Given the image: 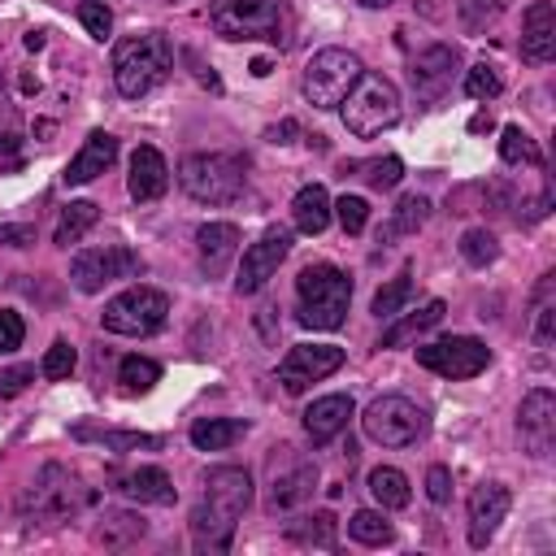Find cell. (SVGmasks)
Segmentation results:
<instances>
[{
  "instance_id": "f546056e",
  "label": "cell",
  "mask_w": 556,
  "mask_h": 556,
  "mask_svg": "<svg viewBox=\"0 0 556 556\" xmlns=\"http://www.w3.org/2000/svg\"><path fill=\"white\" fill-rule=\"evenodd\" d=\"M96 217H100V208L91 204V200H70L65 208H61V222H56V235H52V243L56 248H70V243H78L91 226H96Z\"/></svg>"
},
{
  "instance_id": "681fc988",
  "label": "cell",
  "mask_w": 556,
  "mask_h": 556,
  "mask_svg": "<svg viewBox=\"0 0 556 556\" xmlns=\"http://www.w3.org/2000/svg\"><path fill=\"white\" fill-rule=\"evenodd\" d=\"M0 243L4 248H30L35 243V226H0Z\"/></svg>"
},
{
  "instance_id": "d6986e66",
  "label": "cell",
  "mask_w": 556,
  "mask_h": 556,
  "mask_svg": "<svg viewBox=\"0 0 556 556\" xmlns=\"http://www.w3.org/2000/svg\"><path fill=\"white\" fill-rule=\"evenodd\" d=\"M556 52V9L552 0H534L521 13V56L534 65H547Z\"/></svg>"
},
{
  "instance_id": "2e32d148",
  "label": "cell",
  "mask_w": 556,
  "mask_h": 556,
  "mask_svg": "<svg viewBox=\"0 0 556 556\" xmlns=\"http://www.w3.org/2000/svg\"><path fill=\"white\" fill-rule=\"evenodd\" d=\"M517 439H521V452L530 456H552V443H556V395L547 387H534L521 408H517Z\"/></svg>"
},
{
  "instance_id": "9c48e42d",
  "label": "cell",
  "mask_w": 556,
  "mask_h": 556,
  "mask_svg": "<svg viewBox=\"0 0 556 556\" xmlns=\"http://www.w3.org/2000/svg\"><path fill=\"white\" fill-rule=\"evenodd\" d=\"M165 317H169V295L156 291V287H143V282L126 287L122 295H113L104 304V313H100L109 334H130V339H143V334L161 330Z\"/></svg>"
},
{
  "instance_id": "30bf717a",
  "label": "cell",
  "mask_w": 556,
  "mask_h": 556,
  "mask_svg": "<svg viewBox=\"0 0 556 556\" xmlns=\"http://www.w3.org/2000/svg\"><path fill=\"white\" fill-rule=\"evenodd\" d=\"M365 434L382 447H408L426 434V413L408 400V395H378L369 408H365Z\"/></svg>"
},
{
  "instance_id": "cb8c5ba5",
  "label": "cell",
  "mask_w": 556,
  "mask_h": 556,
  "mask_svg": "<svg viewBox=\"0 0 556 556\" xmlns=\"http://www.w3.org/2000/svg\"><path fill=\"white\" fill-rule=\"evenodd\" d=\"M117 491H122L126 500H139V504H174V500H178V486H174L169 473L156 469V465H139V469L122 473V478H117Z\"/></svg>"
},
{
  "instance_id": "816d5d0a",
  "label": "cell",
  "mask_w": 556,
  "mask_h": 556,
  "mask_svg": "<svg viewBox=\"0 0 556 556\" xmlns=\"http://www.w3.org/2000/svg\"><path fill=\"white\" fill-rule=\"evenodd\" d=\"M269 70H274V65H269V56H256V61H252V74H256V78H265Z\"/></svg>"
},
{
  "instance_id": "836d02e7",
  "label": "cell",
  "mask_w": 556,
  "mask_h": 556,
  "mask_svg": "<svg viewBox=\"0 0 556 556\" xmlns=\"http://www.w3.org/2000/svg\"><path fill=\"white\" fill-rule=\"evenodd\" d=\"M361 174L374 191H391L400 178H404V161L400 156H374V161H356V165H343V174Z\"/></svg>"
},
{
  "instance_id": "484cf974",
  "label": "cell",
  "mask_w": 556,
  "mask_h": 556,
  "mask_svg": "<svg viewBox=\"0 0 556 556\" xmlns=\"http://www.w3.org/2000/svg\"><path fill=\"white\" fill-rule=\"evenodd\" d=\"M443 313H447V304H443V300H430V304H421V308H417V313H408V317H391V326L382 330L378 348H400V343L417 339L421 330L439 326V321H443Z\"/></svg>"
},
{
  "instance_id": "ee69618b",
  "label": "cell",
  "mask_w": 556,
  "mask_h": 556,
  "mask_svg": "<svg viewBox=\"0 0 556 556\" xmlns=\"http://www.w3.org/2000/svg\"><path fill=\"white\" fill-rule=\"evenodd\" d=\"M334 213H339V226H343L348 235H361L365 222H369V204H365L361 195H343V200L334 204Z\"/></svg>"
},
{
  "instance_id": "ac0fdd59",
  "label": "cell",
  "mask_w": 556,
  "mask_h": 556,
  "mask_svg": "<svg viewBox=\"0 0 556 556\" xmlns=\"http://www.w3.org/2000/svg\"><path fill=\"white\" fill-rule=\"evenodd\" d=\"M504 513H508V486H500V482L473 486V495H469V543L486 547L495 539Z\"/></svg>"
},
{
  "instance_id": "f35d334b",
  "label": "cell",
  "mask_w": 556,
  "mask_h": 556,
  "mask_svg": "<svg viewBox=\"0 0 556 556\" xmlns=\"http://www.w3.org/2000/svg\"><path fill=\"white\" fill-rule=\"evenodd\" d=\"M426 213H430V200H426V195H404V200L395 204V217H391V226L378 235V243H382L387 235H413V230L426 222Z\"/></svg>"
},
{
  "instance_id": "8d00e7d4",
  "label": "cell",
  "mask_w": 556,
  "mask_h": 556,
  "mask_svg": "<svg viewBox=\"0 0 556 556\" xmlns=\"http://www.w3.org/2000/svg\"><path fill=\"white\" fill-rule=\"evenodd\" d=\"M348 534H352L356 543H365V547H382V543H391V539H395L391 521H387L382 513H374V508H361V513H352V521H348Z\"/></svg>"
},
{
  "instance_id": "603a6c76",
  "label": "cell",
  "mask_w": 556,
  "mask_h": 556,
  "mask_svg": "<svg viewBox=\"0 0 556 556\" xmlns=\"http://www.w3.org/2000/svg\"><path fill=\"white\" fill-rule=\"evenodd\" d=\"M165 187H169L165 156L152 143H139L135 156H130V195L135 200H156V195H165Z\"/></svg>"
},
{
  "instance_id": "b9f144b4",
  "label": "cell",
  "mask_w": 556,
  "mask_h": 556,
  "mask_svg": "<svg viewBox=\"0 0 556 556\" xmlns=\"http://www.w3.org/2000/svg\"><path fill=\"white\" fill-rule=\"evenodd\" d=\"M74 365H78L74 348H70L65 339H56V343L43 352V365H39V374H43V378H52V382H61V378H70V374H74Z\"/></svg>"
},
{
  "instance_id": "7402d4cb",
  "label": "cell",
  "mask_w": 556,
  "mask_h": 556,
  "mask_svg": "<svg viewBox=\"0 0 556 556\" xmlns=\"http://www.w3.org/2000/svg\"><path fill=\"white\" fill-rule=\"evenodd\" d=\"M348 417H352V395H321L304 408V434L321 447L348 430Z\"/></svg>"
},
{
  "instance_id": "ab89813d",
  "label": "cell",
  "mask_w": 556,
  "mask_h": 556,
  "mask_svg": "<svg viewBox=\"0 0 556 556\" xmlns=\"http://www.w3.org/2000/svg\"><path fill=\"white\" fill-rule=\"evenodd\" d=\"M460 256L482 269V265H491V261L500 256V243H495V235H491L486 226H473V230L460 235Z\"/></svg>"
},
{
  "instance_id": "c3c4849f",
  "label": "cell",
  "mask_w": 556,
  "mask_h": 556,
  "mask_svg": "<svg viewBox=\"0 0 556 556\" xmlns=\"http://www.w3.org/2000/svg\"><path fill=\"white\" fill-rule=\"evenodd\" d=\"M30 378H35V365H13V369H4V374H0V395H4V400H9V395H22Z\"/></svg>"
},
{
  "instance_id": "3957f363",
  "label": "cell",
  "mask_w": 556,
  "mask_h": 556,
  "mask_svg": "<svg viewBox=\"0 0 556 556\" xmlns=\"http://www.w3.org/2000/svg\"><path fill=\"white\" fill-rule=\"evenodd\" d=\"M169 70H174V43L161 30L130 35L113 48V83L126 100H139L152 87H161Z\"/></svg>"
},
{
  "instance_id": "ffe728a7",
  "label": "cell",
  "mask_w": 556,
  "mask_h": 556,
  "mask_svg": "<svg viewBox=\"0 0 556 556\" xmlns=\"http://www.w3.org/2000/svg\"><path fill=\"white\" fill-rule=\"evenodd\" d=\"M195 252H200V269L208 278H222L226 265L235 261L239 252V226L235 222H204L195 230Z\"/></svg>"
},
{
  "instance_id": "e0dca14e",
  "label": "cell",
  "mask_w": 556,
  "mask_h": 556,
  "mask_svg": "<svg viewBox=\"0 0 556 556\" xmlns=\"http://www.w3.org/2000/svg\"><path fill=\"white\" fill-rule=\"evenodd\" d=\"M456 65H460V56H456V48H447V43H434V48L417 52V56H413V65H408V83H413V96H417L421 104H434V100H443V91L452 87V74H456Z\"/></svg>"
},
{
  "instance_id": "f1b7e54d",
  "label": "cell",
  "mask_w": 556,
  "mask_h": 556,
  "mask_svg": "<svg viewBox=\"0 0 556 556\" xmlns=\"http://www.w3.org/2000/svg\"><path fill=\"white\" fill-rule=\"evenodd\" d=\"M74 439L100 443L109 452H139V447L156 452L161 447V434H139V430H91V426H74Z\"/></svg>"
},
{
  "instance_id": "7c38bea8",
  "label": "cell",
  "mask_w": 556,
  "mask_h": 556,
  "mask_svg": "<svg viewBox=\"0 0 556 556\" xmlns=\"http://www.w3.org/2000/svg\"><path fill=\"white\" fill-rule=\"evenodd\" d=\"M317 486V465L295 456L287 443L269 452V513H291L300 508Z\"/></svg>"
},
{
  "instance_id": "4316f807",
  "label": "cell",
  "mask_w": 556,
  "mask_h": 556,
  "mask_svg": "<svg viewBox=\"0 0 556 556\" xmlns=\"http://www.w3.org/2000/svg\"><path fill=\"white\" fill-rule=\"evenodd\" d=\"M143 534H148V521H143L139 513L113 508V513H104V517H100V526H96V534H91V539H96L100 547H113V552H117V547L139 543Z\"/></svg>"
},
{
  "instance_id": "f907efd6",
  "label": "cell",
  "mask_w": 556,
  "mask_h": 556,
  "mask_svg": "<svg viewBox=\"0 0 556 556\" xmlns=\"http://www.w3.org/2000/svg\"><path fill=\"white\" fill-rule=\"evenodd\" d=\"M295 130H300V126H295V122H291V117H287V122H282V126H274V130H269V143H287V139H291V135H295Z\"/></svg>"
},
{
  "instance_id": "83f0119b",
  "label": "cell",
  "mask_w": 556,
  "mask_h": 556,
  "mask_svg": "<svg viewBox=\"0 0 556 556\" xmlns=\"http://www.w3.org/2000/svg\"><path fill=\"white\" fill-rule=\"evenodd\" d=\"M243 430H248V421H239V417H200L191 426V443L200 452H222L235 439H243Z\"/></svg>"
},
{
  "instance_id": "8fae6325",
  "label": "cell",
  "mask_w": 556,
  "mask_h": 556,
  "mask_svg": "<svg viewBox=\"0 0 556 556\" xmlns=\"http://www.w3.org/2000/svg\"><path fill=\"white\" fill-rule=\"evenodd\" d=\"M139 269H143V261L130 248H117V243H109V248H83L70 261V282L83 295H96V291H104L117 278H135Z\"/></svg>"
},
{
  "instance_id": "d4e9b609",
  "label": "cell",
  "mask_w": 556,
  "mask_h": 556,
  "mask_svg": "<svg viewBox=\"0 0 556 556\" xmlns=\"http://www.w3.org/2000/svg\"><path fill=\"white\" fill-rule=\"evenodd\" d=\"M291 222H295V230H304V235H321V230L330 226V195H326L321 182H308V187L295 191V200H291Z\"/></svg>"
},
{
  "instance_id": "44dd1931",
  "label": "cell",
  "mask_w": 556,
  "mask_h": 556,
  "mask_svg": "<svg viewBox=\"0 0 556 556\" xmlns=\"http://www.w3.org/2000/svg\"><path fill=\"white\" fill-rule=\"evenodd\" d=\"M117 161V139L109 135V130H91L87 139H83V148L74 152V161L65 165V182L70 187H83V182H91V178H100L109 165Z\"/></svg>"
},
{
  "instance_id": "f6af8a7d",
  "label": "cell",
  "mask_w": 556,
  "mask_h": 556,
  "mask_svg": "<svg viewBox=\"0 0 556 556\" xmlns=\"http://www.w3.org/2000/svg\"><path fill=\"white\" fill-rule=\"evenodd\" d=\"M500 9H504V0H460V17L469 30H482L486 22H495Z\"/></svg>"
},
{
  "instance_id": "bcb514c9",
  "label": "cell",
  "mask_w": 556,
  "mask_h": 556,
  "mask_svg": "<svg viewBox=\"0 0 556 556\" xmlns=\"http://www.w3.org/2000/svg\"><path fill=\"white\" fill-rule=\"evenodd\" d=\"M22 334H26L22 317H17L13 308H0V356L13 352V348H22Z\"/></svg>"
},
{
  "instance_id": "7a4b0ae2",
  "label": "cell",
  "mask_w": 556,
  "mask_h": 556,
  "mask_svg": "<svg viewBox=\"0 0 556 556\" xmlns=\"http://www.w3.org/2000/svg\"><path fill=\"white\" fill-rule=\"evenodd\" d=\"M87 504H91V491L83 486V478L70 473L65 465L48 460V465L35 473V482L22 491L17 517H22L26 526H61V521L78 517Z\"/></svg>"
},
{
  "instance_id": "ba28073f",
  "label": "cell",
  "mask_w": 556,
  "mask_h": 556,
  "mask_svg": "<svg viewBox=\"0 0 556 556\" xmlns=\"http://www.w3.org/2000/svg\"><path fill=\"white\" fill-rule=\"evenodd\" d=\"M365 74L361 56L348 52V48H321L308 56L304 65V78H300V91L313 109H339L343 96L352 91V83Z\"/></svg>"
},
{
  "instance_id": "7bdbcfd3",
  "label": "cell",
  "mask_w": 556,
  "mask_h": 556,
  "mask_svg": "<svg viewBox=\"0 0 556 556\" xmlns=\"http://www.w3.org/2000/svg\"><path fill=\"white\" fill-rule=\"evenodd\" d=\"M78 22L87 26L91 39H109V30H113V13H109V4H100V0H83Z\"/></svg>"
},
{
  "instance_id": "4dcf8cb0",
  "label": "cell",
  "mask_w": 556,
  "mask_h": 556,
  "mask_svg": "<svg viewBox=\"0 0 556 556\" xmlns=\"http://www.w3.org/2000/svg\"><path fill=\"white\" fill-rule=\"evenodd\" d=\"M552 287H556V278L552 274H543V282H539V291H534V321H530V339H534V348H552V339H556V300H552Z\"/></svg>"
},
{
  "instance_id": "f5cc1de1",
  "label": "cell",
  "mask_w": 556,
  "mask_h": 556,
  "mask_svg": "<svg viewBox=\"0 0 556 556\" xmlns=\"http://www.w3.org/2000/svg\"><path fill=\"white\" fill-rule=\"evenodd\" d=\"M26 48H30V52H39V48H43V35H39V30H30V35H26Z\"/></svg>"
},
{
  "instance_id": "1f68e13d",
  "label": "cell",
  "mask_w": 556,
  "mask_h": 556,
  "mask_svg": "<svg viewBox=\"0 0 556 556\" xmlns=\"http://www.w3.org/2000/svg\"><path fill=\"white\" fill-rule=\"evenodd\" d=\"M369 495H374L382 508H404V504L413 500V491H408V478H404L400 469H391V465H378V469H369Z\"/></svg>"
},
{
  "instance_id": "6da1fadb",
  "label": "cell",
  "mask_w": 556,
  "mask_h": 556,
  "mask_svg": "<svg viewBox=\"0 0 556 556\" xmlns=\"http://www.w3.org/2000/svg\"><path fill=\"white\" fill-rule=\"evenodd\" d=\"M248 504H252V473L243 465H213L204 473V500L191 513L195 552H226Z\"/></svg>"
},
{
  "instance_id": "74e56055",
  "label": "cell",
  "mask_w": 556,
  "mask_h": 556,
  "mask_svg": "<svg viewBox=\"0 0 556 556\" xmlns=\"http://www.w3.org/2000/svg\"><path fill=\"white\" fill-rule=\"evenodd\" d=\"M408 295H413V274H408V269H400L387 287H378V295H374V317H382V321L400 317V308L408 304Z\"/></svg>"
},
{
  "instance_id": "4fadbf2b",
  "label": "cell",
  "mask_w": 556,
  "mask_h": 556,
  "mask_svg": "<svg viewBox=\"0 0 556 556\" xmlns=\"http://www.w3.org/2000/svg\"><path fill=\"white\" fill-rule=\"evenodd\" d=\"M486 361H491V348L469 334H452V339H434L417 348V365H426L439 378H473L486 369Z\"/></svg>"
},
{
  "instance_id": "60d3db41",
  "label": "cell",
  "mask_w": 556,
  "mask_h": 556,
  "mask_svg": "<svg viewBox=\"0 0 556 556\" xmlns=\"http://www.w3.org/2000/svg\"><path fill=\"white\" fill-rule=\"evenodd\" d=\"M500 91H504V78H500L495 65L478 61V65L465 74V96H473V100H495Z\"/></svg>"
},
{
  "instance_id": "5bb4252c",
  "label": "cell",
  "mask_w": 556,
  "mask_h": 556,
  "mask_svg": "<svg viewBox=\"0 0 556 556\" xmlns=\"http://www.w3.org/2000/svg\"><path fill=\"white\" fill-rule=\"evenodd\" d=\"M339 365H343V348H334V343H295L278 365V382H282L287 395H300L313 382L330 378Z\"/></svg>"
},
{
  "instance_id": "e575fe53",
  "label": "cell",
  "mask_w": 556,
  "mask_h": 556,
  "mask_svg": "<svg viewBox=\"0 0 556 556\" xmlns=\"http://www.w3.org/2000/svg\"><path fill=\"white\" fill-rule=\"evenodd\" d=\"M117 382H122L126 395H143V391H152L161 382V365L148 361V356H126L117 365Z\"/></svg>"
},
{
  "instance_id": "5b68a950",
  "label": "cell",
  "mask_w": 556,
  "mask_h": 556,
  "mask_svg": "<svg viewBox=\"0 0 556 556\" xmlns=\"http://www.w3.org/2000/svg\"><path fill=\"white\" fill-rule=\"evenodd\" d=\"M339 109H343V126L356 139H374V135H382L387 126L400 122V91L382 74H361Z\"/></svg>"
},
{
  "instance_id": "7dc6e473",
  "label": "cell",
  "mask_w": 556,
  "mask_h": 556,
  "mask_svg": "<svg viewBox=\"0 0 556 556\" xmlns=\"http://www.w3.org/2000/svg\"><path fill=\"white\" fill-rule=\"evenodd\" d=\"M426 495H430L434 504H447V500H452V469H447V465H430V473H426Z\"/></svg>"
},
{
  "instance_id": "8992f818",
  "label": "cell",
  "mask_w": 556,
  "mask_h": 556,
  "mask_svg": "<svg viewBox=\"0 0 556 556\" xmlns=\"http://www.w3.org/2000/svg\"><path fill=\"white\" fill-rule=\"evenodd\" d=\"M213 30L222 39H265L287 43V9L282 0H213Z\"/></svg>"
},
{
  "instance_id": "9a60e30c",
  "label": "cell",
  "mask_w": 556,
  "mask_h": 556,
  "mask_svg": "<svg viewBox=\"0 0 556 556\" xmlns=\"http://www.w3.org/2000/svg\"><path fill=\"white\" fill-rule=\"evenodd\" d=\"M287 252H291V230H287V226H269L256 243H248V252H243V261H239L235 291H239V295H256V291L278 274V265L287 261Z\"/></svg>"
},
{
  "instance_id": "d6a6232c",
  "label": "cell",
  "mask_w": 556,
  "mask_h": 556,
  "mask_svg": "<svg viewBox=\"0 0 556 556\" xmlns=\"http://www.w3.org/2000/svg\"><path fill=\"white\" fill-rule=\"evenodd\" d=\"M287 539L291 543H308V547H334V517L330 513L295 517V521H287Z\"/></svg>"
},
{
  "instance_id": "d590c367",
  "label": "cell",
  "mask_w": 556,
  "mask_h": 556,
  "mask_svg": "<svg viewBox=\"0 0 556 556\" xmlns=\"http://www.w3.org/2000/svg\"><path fill=\"white\" fill-rule=\"evenodd\" d=\"M500 156L508 161V165H543V152H539V143L521 130V126H504L500 130Z\"/></svg>"
},
{
  "instance_id": "db71d44e",
  "label": "cell",
  "mask_w": 556,
  "mask_h": 556,
  "mask_svg": "<svg viewBox=\"0 0 556 556\" xmlns=\"http://www.w3.org/2000/svg\"><path fill=\"white\" fill-rule=\"evenodd\" d=\"M365 9H382V4H391V0H361Z\"/></svg>"
},
{
  "instance_id": "277c9868",
  "label": "cell",
  "mask_w": 556,
  "mask_h": 556,
  "mask_svg": "<svg viewBox=\"0 0 556 556\" xmlns=\"http://www.w3.org/2000/svg\"><path fill=\"white\" fill-rule=\"evenodd\" d=\"M295 295H300V326L308 330H339L343 317H348V304H352V278L339 269V265H304L300 278H295Z\"/></svg>"
},
{
  "instance_id": "52a82bcc",
  "label": "cell",
  "mask_w": 556,
  "mask_h": 556,
  "mask_svg": "<svg viewBox=\"0 0 556 556\" xmlns=\"http://www.w3.org/2000/svg\"><path fill=\"white\" fill-rule=\"evenodd\" d=\"M178 182L200 204H226L243 191V161L235 152H191L178 165Z\"/></svg>"
}]
</instances>
